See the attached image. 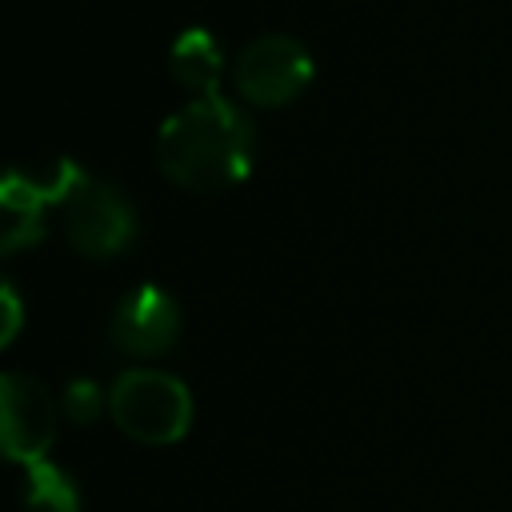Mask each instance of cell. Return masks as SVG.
<instances>
[{
	"label": "cell",
	"instance_id": "cell-7",
	"mask_svg": "<svg viewBox=\"0 0 512 512\" xmlns=\"http://www.w3.org/2000/svg\"><path fill=\"white\" fill-rule=\"evenodd\" d=\"M168 72L188 96H212L224 76V48L208 28H184L168 48Z\"/></svg>",
	"mask_w": 512,
	"mask_h": 512
},
{
	"label": "cell",
	"instance_id": "cell-8",
	"mask_svg": "<svg viewBox=\"0 0 512 512\" xmlns=\"http://www.w3.org/2000/svg\"><path fill=\"white\" fill-rule=\"evenodd\" d=\"M20 504L24 512H80V488L64 468L36 460V464H24Z\"/></svg>",
	"mask_w": 512,
	"mask_h": 512
},
{
	"label": "cell",
	"instance_id": "cell-10",
	"mask_svg": "<svg viewBox=\"0 0 512 512\" xmlns=\"http://www.w3.org/2000/svg\"><path fill=\"white\" fill-rule=\"evenodd\" d=\"M4 304H8V320H4V340H12V336H16V328H20V304H16V292H12V284H4Z\"/></svg>",
	"mask_w": 512,
	"mask_h": 512
},
{
	"label": "cell",
	"instance_id": "cell-5",
	"mask_svg": "<svg viewBox=\"0 0 512 512\" xmlns=\"http://www.w3.org/2000/svg\"><path fill=\"white\" fill-rule=\"evenodd\" d=\"M0 428L4 452L16 464H36L56 440L60 428V396H52L28 372H4L0 380Z\"/></svg>",
	"mask_w": 512,
	"mask_h": 512
},
{
	"label": "cell",
	"instance_id": "cell-2",
	"mask_svg": "<svg viewBox=\"0 0 512 512\" xmlns=\"http://www.w3.org/2000/svg\"><path fill=\"white\" fill-rule=\"evenodd\" d=\"M108 416L116 420V428L128 440L148 444V448H164L188 432L192 396H188L180 376L152 368V364H136L112 380Z\"/></svg>",
	"mask_w": 512,
	"mask_h": 512
},
{
	"label": "cell",
	"instance_id": "cell-6",
	"mask_svg": "<svg viewBox=\"0 0 512 512\" xmlns=\"http://www.w3.org/2000/svg\"><path fill=\"white\" fill-rule=\"evenodd\" d=\"M108 340L132 360H156L180 340V304L160 284H136L116 300Z\"/></svg>",
	"mask_w": 512,
	"mask_h": 512
},
{
	"label": "cell",
	"instance_id": "cell-3",
	"mask_svg": "<svg viewBox=\"0 0 512 512\" xmlns=\"http://www.w3.org/2000/svg\"><path fill=\"white\" fill-rule=\"evenodd\" d=\"M56 208L68 244L88 260H112L136 240V208L112 180L80 172Z\"/></svg>",
	"mask_w": 512,
	"mask_h": 512
},
{
	"label": "cell",
	"instance_id": "cell-1",
	"mask_svg": "<svg viewBox=\"0 0 512 512\" xmlns=\"http://www.w3.org/2000/svg\"><path fill=\"white\" fill-rule=\"evenodd\" d=\"M252 160V120L220 92L192 96L156 132V164L184 192H224L252 172Z\"/></svg>",
	"mask_w": 512,
	"mask_h": 512
},
{
	"label": "cell",
	"instance_id": "cell-4",
	"mask_svg": "<svg viewBox=\"0 0 512 512\" xmlns=\"http://www.w3.org/2000/svg\"><path fill=\"white\" fill-rule=\"evenodd\" d=\"M312 52L288 32H264L248 40L232 60V84L252 108H284L312 84Z\"/></svg>",
	"mask_w": 512,
	"mask_h": 512
},
{
	"label": "cell",
	"instance_id": "cell-9",
	"mask_svg": "<svg viewBox=\"0 0 512 512\" xmlns=\"http://www.w3.org/2000/svg\"><path fill=\"white\" fill-rule=\"evenodd\" d=\"M100 408H108V396L88 376H76L60 388V416L68 424H92L100 416Z\"/></svg>",
	"mask_w": 512,
	"mask_h": 512
}]
</instances>
